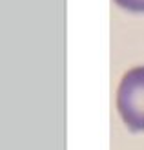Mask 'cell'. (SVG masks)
Returning a JSON list of instances; mask_svg holds the SVG:
<instances>
[{
  "label": "cell",
  "instance_id": "1",
  "mask_svg": "<svg viewBox=\"0 0 144 150\" xmlns=\"http://www.w3.org/2000/svg\"><path fill=\"white\" fill-rule=\"evenodd\" d=\"M117 108L131 132H144V66L122 77L117 90Z\"/></svg>",
  "mask_w": 144,
  "mask_h": 150
},
{
  "label": "cell",
  "instance_id": "2",
  "mask_svg": "<svg viewBox=\"0 0 144 150\" xmlns=\"http://www.w3.org/2000/svg\"><path fill=\"white\" fill-rule=\"evenodd\" d=\"M115 2L130 11H137V13H144V0H115Z\"/></svg>",
  "mask_w": 144,
  "mask_h": 150
}]
</instances>
